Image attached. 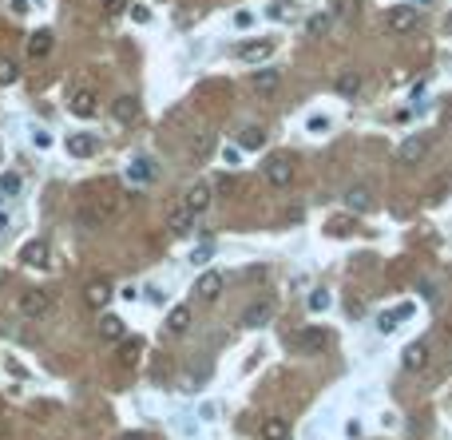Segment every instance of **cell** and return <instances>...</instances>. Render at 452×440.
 Wrapping results in <instances>:
<instances>
[{"mask_svg": "<svg viewBox=\"0 0 452 440\" xmlns=\"http://www.w3.org/2000/svg\"><path fill=\"white\" fill-rule=\"evenodd\" d=\"M294 174H298V167H294L290 155H270V159H266V167H262V179H266L270 187H278V190L290 187Z\"/></svg>", "mask_w": 452, "mask_h": 440, "instance_id": "obj_1", "label": "cell"}, {"mask_svg": "<svg viewBox=\"0 0 452 440\" xmlns=\"http://www.w3.org/2000/svg\"><path fill=\"white\" fill-rule=\"evenodd\" d=\"M17 310H20L24 317H44V314L52 310V294H44V290H24Z\"/></svg>", "mask_w": 452, "mask_h": 440, "instance_id": "obj_2", "label": "cell"}, {"mask_svg": "<svg viewBox=\"0 0 452 440\" xmlns=\"http://www.w3.org/2000/svg\"><path fill=\"white\" fill-rule=\"evenodd\" d=\"M83 301H88L92 310H107V301H112V282H107V278H92V282L83 286Z\"/></svg>", "mask_w": 452, "mask_h": 440, "instance_id": "obj_3", "label": "cell"}, {"mask_svg": "<svg viewBox=\"0 0 452 440\" xmlns=\"http://www.w3.org/2000/svg\"><path fill=\"white\" fill-rule=\"evenodd\" d=\"M155 174H159V167H155L147 155H139V159H131V163H127V183H135V187L155 183Z\"/></svg>", "mask_w": 452, "mask_h": 440, "instance_id": "obj_4", "label": "cell"}, {"mask_svg": "<svg viewBox=\"0 0 452 440\" xmlns=\"http://www.w3.org/2000/svg\"><path fill=\"white\" fill-rule=\"evenodd\" d=\"M210 203H214V187H210V183H194V187L187 190V199H183V206H187L191 214H203Z\"/></svg>", "mask_w": 452, "mask_h": 440, "instance_id": "obj_5", "label": "cell"}, {"mask_svg": "<svg viewBox=\"0 0 452 440\" xmlns=\"http://www.w3.org/2000/svg\"><path fill=\"white\" fill-rule=\"evenodd\" d=\"M143 357V337H123V341H115V361L131 369V365H139Z\"/></svg>", "mask_w": 452, "mask_h": 440, "instance_id": "obj_6", "label": "cell"}, {"mask_svg": "<svg viewBox=\"0 0 452 440\" xmlns=\"http://www.w3.org/2000/svg\"><path fill=\"white\" fill-rule=\"evenodd\" d=\"M223 286H226V278L218 274V270H203V278L194 282V294L203 301H214L218 294H223Z\"/></svg>", "mask_w": 452, "mask_h": 440, "instance_id": "obj_7", "label": "cell"}, {"mask_svg": "<svg viewBox=\"0 0 452 440\" xmlns=\"http://www.w3.org/2000/svg\"><path fill=\"white\" fill-rule=\"evenodd\" d=\"M417 28V8L413 4H397L393 12H389V32H397V36H404V32Z\"/></svg>", "mask_w": 452, "mask_h": 440, "instance_id": "obj_8", "label": "cell"}, {"mask_svg": "<svg viewBox=\"0 0 452 440\" xmlns=\"http://www.w3.org/2000/svg\"><path fill=\"white\" fill-rule=\"evenodd\" d=\"M401 365H404V373H420V369L429 365V346H424V341H413V346H404Z\"/></svg>", "mask_w": 452, "mask_h": 440, "instance_id": "obj_9", "label": "cell"}, {"mask_svg": "<svg viewBox=\"0 0 452 440\" xmlns=\"http://www.w3.org/2000/svg\"><path fill=\"white\" fill-rule=\"evenodd\" d=\"M270 317H274V306L270 301H254V306H246L243 326L246 330H262V326H270Z\"/></svg>", "mask_w": 452, "mask_h": 440, "instance_id": "obj_10", "label": "cell"}, {"mask_svg": "<svg viewBox=\"0 0 452 440\" xmlns=\"http://www.w3.org/2000/svg\"><path fill=\"white\" fill-rule=\"evenodd\" d=\"M424 151H429V135H409V139L397 147V159H401V163H420Z\"/></svg>", "mask_w": 452, "mask_h": 440, "instance_id": "obj_11", "label": "cell"}, {"mask_svg": "<svg viewBox=\"0 0 452 440\" xmlns=\"http://www.w3.org/2000/svg\"><path fill=\"white\" fill-rule=\"evenodd\" d=\"M112 119L135 123V119H139V99H135V95H115L112 99Z\"/></svg>", "mask_w": 452, "mask_h": 440, "instance_id": "obj_12", "label": "cell"}, {"mask_svg": "<svg viewBox=\"0 0 452 440\" xmlns=\"http://www.w3.org/2000/svg\"><path fill=\"white\" fill-rule=\"evenodd\" d=\"M68 108H72V115H80V119H88V115H96V108H99V99H96V92L92 88H80V92L68 99Z\"/></svg>", "mask_w": 452, "mask_h": 440, "instance_id": "obj_13", "label": "cell"}, {"mask_svg": "<svg viewBox=\"0 0 452 440\" xmlns=\"http://www.w3.org/2000/svg\"><path fill=\"white\" fill-rule=\"evenodd\" d=\"M341 203L361 214V210H369V206H373V194H369V187H365V183H353V187L341 194Z\"/></svg>", "mask_w": 452, "mask_h": 440, "instance_id": "obj_14", "label": "cell"}, {"mask_svg": "<svg viewBox=\"0 0 452 440\" xmlns=\"http://www.w3.org/2000/svg\"><path fill=\"white\" fill-rule=\"evenodd\" d=\"M52 44H56V36H52L48 28L32 32V36H28V56H32V60H44V56L52 52Z\"/></svg>", "mask_w": 452, "mask_h": 440, "instance_id": "obj_15", "label": "cell"}, {"mask_svg": "<svg viewBox=\"0 0 452 440\" xmlns=\"http://www.w3.org/2000/svg\"><path fill=\"white\" fill-rule=\"evenodd\" d=\"M48 246H44V242H28V246H24V250H20V262H24V266H36V270H44L48 266Z\"/></svg>", "mask_w": 452, "mask_h": 440, "instance_id": "obj_16", "label": "cell"}, {"mask_svg": "<svg viewBox=\"0 0 452 440\" xmlns=\"http://www.w3.org/2000/svg\"><path fill=\"white\" fill-rule=\"evenodd\" d=\"M294 341H298V349H306V353H318V349L329 346V333L325 330H302Z\"/></svg>", "mask_w": 452, "mask_h": 440, "instance_id": "obj_17", "label": "cell"}, {"mask_svg": "<svg viewBox=\"0 0 452 440\" xmlns=\"http://www.w3.org/2000/svg\"><path fill=\"white\" fill-rule=\"evenodd\" d=\"M274 52V44L270 40H250V44H243L238 48V60H246V63H258V60H266Z\"/></svg>", "mask_w": 452, "mask_h": 440, "instance_id": "obj_18", "label": "cell"}, {"mask_svg": "<svg viewBox=\"0 0 452 440\" xmlns=\"http://www.w3.org/2000/svg\"><path fill=\"white\" fill-rule=\"evenodd\" d=\"M99 337H103V341H123L127 330H123V321H119L115 314H103L99 317Z\"/></svg>", "mask_w": 452, "mask_h": 440, "instance_id": "obj_19", "label": "cell"}, {"mask_svg": "<svg viewBox=\"0 0 452 440\" xmlns=\"http://www.w3.org/2000/svg\"><path fill=\"white\" fill-rule=\"evenodd\" d=\"M68 151H72L76 159H88V155L99 151V139L96 135H72V139H68Z\"/></svg>", "mask_w": 452, "mask_h": 440, "instance_id": "obj_20", "label": "cell"}, {"mask_svg": "<svg viewBox=\"0 0 452 440\" xmlns=\"http://www.w3.org/2000/svg\"><path fill=\"white\" fill-rule=\"evenodd\" d=\"M167 226H171V234H191L194 214L187 210V206H175V210H171V219H167Z\"/></svg>", "mask_w": 452, "mask_h": 440, "instance_id": "obj_21", "label": "cell"}, {"mask_svg": "<svg viewBox=\"0 0 452 440\" xmlns=\"http://www.w3.org/2000/svg\"><path fill=\"white\" fill-rule=\"evenodd\" d=\"M191 330V306H175L167 314V333H187Z\"/></svg>", "mask_w": 452, "mask_h": 440, "instance_id": "obj_22", "label": "cell"}, {"mask_svg": "<svg viewBox=\"0 0 452 440\" xmlns=\"http://www.w3.org/2000/svg\"><path fill=\"white\" fill-rule=\"evenodd\" d=\"M262 440H290V425L282 417H266L262 421Z\"/></svg>", "mask_w": 452, "mask_h": 440, "instance_id": "obj_23", "label": "cell"}, {"mask_svg": "<svg viewBox=\"0 0 452 440\" xmlns=\"http://www.w3.org/2000/svg\"><path fill=\"white\" fill-rule=\"evenodd\" d=\"M262 143H266V131H262V127H243V131H238V151H258Z\"/></svg>", "mask_w": 452, "mask_h": 440, "instance_id": "obj_24", "label": "cell"}, {"mask_svg": "<svg viewBox=\"0 0 452 440\" xmlns=\"http://www.w3.org/2000/svg\"><path fill=\"white\" fill-rule=\"evenodd\" d=\"M278 79H282V76H278L274 68H266V72H258V76L250 79V88H254L258 95H270V92L278 88Z\"/></svg>", "mask_w": 452, "mask_h": 440, "instance_id": "obj_25", "label": "cell"}, {"mask_svg": "<svg viewBox=\"0 0 452 440\" xmlns=\"http://www.w3.org/2000/svg\"><path fill=\"white\" fill-rule=\"evenodd\" d=\"M329 16H338V20H357V16H361V0H333V12Z\"/></svg>", "mask_w": 452, "mask_h": 440, "instance_id": "obj_26", "label": "cell"}, {"mask_svg": "<svg viewBox=\"0 0 452 440\" xmlns=\"http://www.w3.org/2000/svg\"><path fill=\"white\" fill-rule=\"evenodd\" d=\"M338 92L345 95V99H353V95L361 92V76H357V72H345V76H338Z\"/></svg>", "mask_w": 452, "mask_h": 440, "instance_id": "obj_27", "label": "cell"}, {"mask_svg": "<svg viewBox=\"0 0 452 440\" xmlns=\"http://www.w3.org/2000/svg\"><path fill=\"white\" fill-rule=\"evenodd\" d=\"M329 24H333V16H329V12H318V16H309V20H306V32H309V36H325V32H329Z\"/></svg>", "mask_w": 452, "mask_h": 440, "instance_id": "obj_28", "label": "cell"}, {"mask_svg": "<svg viewBox=\"0 0 452 440\" xmlns=\"http://www.w3.org/2000/svg\"><path fill=\"white\" fill-rule=\"evenodd\" d=\"M20 79V63L17 60H0V88H12Z\"/></svg>", "mask_w": 452, "mask_h": 440, "instance_id": "obj_29", "label": "cell"}, {"mask_svg": "<svg viewBox=\"0 0 452 440\" xmlns=\"http://www.w3.org/2000/svg\"><path fill=\"white\" fill-rule=\"evenodd\" d=\"M76 219H80L83 226H99V222L107 219V210H103V206H80V214H76Z\"/></svg>", "mask_w": 452, "mask_h": 440, "instance_id": "obj_30", "label": "cell"}, {"mask_svg": "<svg viewBox=\"0 0 452 440\" xmlns=\"http://www.w3.org/2000/svg\"><path fill=\"white\" fill-rule=\"evenodd\" d=\"M20 187H24V179H20L17 171H4V174H0V194H20Z\"/></svg>", "mask_w": 452, "mask_h": 440, "instance_id": "obj_31", "label": "cell"}, {"mask_svg": "<svg viewBox=\"0 0 452 440\" xmlns=\"http://www.w3.org/2000/svg\"><path fill=\"white\" fill-rule=\"evenodd\" d=\"M210 258H214V242H203V246H194V250H191L194 266H203V262H210Z\"/></svg>", "mask_w": 452, "mask_h": 440, "instance_id": "obj_32", "label": "cell"}, {"mask_svg": "<svg viewBox=\"0 0 452 440\" xmlns=\"http://www.w3.org/2000/svg\"><path fill=\"white\" fill-rule=\"evenodd\" d=\"M325 306H329V290H325V286H318V290L309 294V310H325Z\"/></svg>", "mask_w": 452, "mask_h": 440, "instance_id": "obj_33", "label": "cell"}, {"mask_svg": "<svg viewBox=\"0 0 452 440\" xmlns=\"http://www.w3.org/2000/svg\"><path fill=\"white\" fill-rule=\"evenodd\" d=\"M210 147H214V139H210V135H198V139H194V159H207Z\"/></svg>", "mask_w": 452, "mask_h": 440, "instance_id": "obj_34", "label": "cell"}, {"mask_svg": "<svg viewBox=\"0 0 452 440\" xmlns=\"http://www.w3.org/2000/svg\"><path fill=\"white\" fill-rule=\"evenodd\" d=\"M377 330L393 333V330H397V314H381V317H377Z\"/></svg>", "mask_w": 452, "mask_h": 440, "instance_id": "obj_35", "label": "cell"}, {"mask_svg": "<svg viewBox=\"0 0 452 440\" xmlns=\"http://www.w3.org/2000/svg\"><path fill=\"white\" fill-rule=\"evenodd\" d=\"M99 4H103V12L107 16H119L123 8H127V0H99Z\"/></svg>", "mask_w": 452, "mask_h": 440, "instance_id": "obj_36", "label": "cell"}, {"mask_svg": "<svg viewBox=\"0 0 452 440\" xmlns=\"http://www.w3.org/2000/svg\"><path fill=\"white\" fill-rule=\"evenodd\" d=\"M131 20H135V24H147V20H151V12H147L143 4H135V8H131Z\"/></svg>", "mask_w": 452, "mask_h": 440, "instance_id": "obj_37", "label": "cell"}, {"mask_svg": "<svg viewBox=\"0 0 452 440\" xmlns=\"http://www.w3.org/2000/svg\"><path fill=\"white\" fill-rule=\"evenodd\" d=\"M32 143L36 147H52V135L48 131H32Z\"/></svg>", "mask_w": 452, "mask_h": 440, "instance_id": "obj_38", "label": "cell"}, {"mask_svg": "<svg viewBox=\"0 0 452 440\" xmlns=\"http://www.w3.org/2000/svg\"><path fill=\"white\" fill-rule=\"evenodd\" d=\"M234 24H238V28H250V24H254V16H250V12H238V16H234Z\"/></svg>", "mask_w": 452, "mask_h": 440, "instance_id": "obj_39", "label": "cell"}, {"mask_svg": "<svg viewBox=\"0 0 452 440\" xmlns=\"http://www.w3.org/2000/svg\"><path fill=\"white\" fill-rule=\"evenodd\" d=\"M309 131H325V115H314V119H309Z\"/></svg>", "mask_w": 452, "mask_h": 440, "instance_id": "obj_40", "label": "cell"}, {"mask_svg": "<svg viewBox=\"0 0 452 440\" xmlns=\"http://www.w3.org/2000/svg\"><path fill=\"white\" fill-rule=\"evenodd\" d=\"M123 440H147V437H143V432H127Z\"/></svg>", "mask_w": 452, "mask_h": 440, "instance_id": "obj_41", "label": "cell"}, {"mask_svg": "<svg viewBox=\"0 0 452 440\" xmlns=\"http://www.w3.org/2000/svg\"><path fill=\"white\" fill-rule=\"evenodd\" d=\"M417 4H424V0H413V8H417Z\"/></svg>", "mask_w": 452, "mask_h": 440, "instance_id": "obj_42", "label": "cell"}]
</instances>
